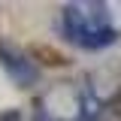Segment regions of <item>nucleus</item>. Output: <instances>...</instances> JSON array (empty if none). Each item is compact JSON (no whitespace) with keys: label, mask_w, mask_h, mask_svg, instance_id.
<instances>
[{"label":"nucleus","mask_w":121,"mask_h":121,"mask_svg":"<svg viewBox=\"0 0 121 121\" xmlns=\"http://www.w3.org/2000/svg\"><path fill=\"white\" fill-rule=\"evenodd\" d=\"M64 33L67 39L82 48H106L118 39V30L112 24V15L106 3H91V0H79V3H67L64 6Z\"/></svg>","instance_id":"nucleus-1"},{"label":"nucleus","mask_w":121,"mask_h":121,"mask_svg":"<svg viewBox=\"0 0 121 121\" xmlns=\"http://www.w3.org/2000/svg\"><path fill=\"white\" fill-rule=\"evenodd\" d=\"M0 67L9 73L15 85H21V88H30V85H36L39 82V70H36V64L21 52V48H15L9 43H0Z\"/></svg>","instance_id":"nucleus-2"},{"label":"nucleus","mask_w":121,"mask_h":121,"mask_svg":"<svg viewBox=\"0 0 121 121\" xmlns=\"http://www.w3.org/2000/svg\"><path fill=\"white\" fill-rule=\"evenodd\" d=\"M36 55H43V58H48V64H55V67H60V64H67V58H64V55H58L55 48H45V45H39V48H36Z\"/></svg>","instance_id":"nucleus-3"},{"label":"nucleus","mask_w":121,"mask_h":121,"mask_svg":"<svg viewBox=\"0 0 121 121\" xmlns=\"http://www.w3.org/2000/svg\"><path fill=\"white\" fill-rule=\"evenodd\" d=\"M0 121H21V112L18 109H6V112H0Z\"/></svg>","instance_id":"nucleus-4"},{"label":"nucleus","mask_w":121,"mask_h":121,"mask_svg":"<svg viewBox=\"0 0 121 121\" xmlns=\"http://www.w3.org/2000/svg\"><path fill=\"white\" fill-rule=\"evenodd\" d=\"M109 106L115 109V115H118V118H121V94H115V100H112V103H109Z\"/></svg>","instance_id":"nucleus-5"}]
</instances>
